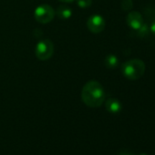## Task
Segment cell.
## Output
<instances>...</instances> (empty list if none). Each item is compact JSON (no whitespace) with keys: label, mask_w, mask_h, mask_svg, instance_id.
<instances>
[{"label":"cell","mask_w":155,"mask_h":155,"mask_svg":"<svg viewBox=\"0 0 155 155\" xmlns=\"http://www.w3.org/2000/svg\"><path fill=\"white\" fill-rule=\"evenodd\" d=\"M149 31H150V28H148V26L146 25V24H142L141 25V27L137 30V32H138V35L140 37V38H144L145 36H147V34L149 33Z\"/></svg>","instance_id":"obj_10"},{"label":"cell","mask_w":155,"mask_h":155,"mask_svg":"<svg viewBox=\"0 0 155 155\" xmlns=\"http://www.w3.org/2000/svg\"><path fill=\"white\" fill-rule=\"evenodd\" d=\"M119 155H132V154H130V153H128V152H120Z\"/></svg>","instance_id":"obj_15"},{"label":"cell","mask_w":155,"mask_h":155,"mask_svg":"<svg viewBox=\"0 0 155 155\" xmlns=\"http://www.w3.org/2000/svg\"><path fill=\"white\" fill-rule=\"evenodd\" d=\"M55 10L49 5H40L38 6L34 12V17L36 20L41 24L49 23L55 17Z\"/></svg>","instance_id":"obj_4"},{"label":"cell","mask_w":155,"mask_h":155,"mask_svg":"<svg viewBox=\"0 0 155 155\" xmlns=\"http://www.w3.org/2000/svg\"><path fill=\"white\" fill-rule=\"evenodd\" d=\"M36 56L40 60L49 59L54 53V45L49 39H42L36 46Z\"/></svg>","instance_id":"obj_3"},{"label":"cell","mask_w":155,"mask_h":155,"mask_svg":"<svg viewBox=\"0 0 155 155\" xmlns=\"http://www.w3.org/2000/svg\"><path fill=\"white\" fill-rule=\"evenodd\" d=\"M105 66L108 68H116L119 66V59L115 55H108L105 58Z\"/></svg>","instance_id":"obj_9"},{"label":"cell","mask_w":155,"mask_h":155,"mask_svg":"<svg viewBox=\"0 0 155 155\" xmlns=\"http://www.w3.org/2000/svg\"><path fill=\"white\" fill-rule=\"evenodd\" d=\"M57 16L61 19H68L72 15V10L67 6H59L56 11Z\"/></svg>","instance_id":"obj_8"},{"label":"cell","mask_w":155,"mask_h":155,"mask_svg":"<svg viewBox=\"0 0 155 155\" xmlns=\"http://www.w3.org/2000/svg\"><path fill=\"white\" fill-rule=\"evenodd\" d=\"M59 1H61L63 3H71L72 1H74V0H59Z\"/></svg>","instance_id":"obj_14"},{"label":"cell","mask_w":155,"mask_h":155,"mask_svg":"<svg viewBox=\"0 0 155 155\" xmlns=\"http://www.w3.org/2000/svg\"><path fill=\"white\" fill-rule=\"evenodd\" d=\"M150 31L153 34V35H155V20L150 24Z\"/></svg>","instance_id":"obj_13"},{"label":"cell","mask_w":155,"mask_h":155,"mask_svg":"<svg viewBox=\"0 0 155 155\" xmlns=\"http://www.w3.org/2000/svg\"><path fill=\"white\" fill-rule=\"evenodd\" d=\"M87 27L92 33H101L105 28V19L101 15H92L87 20Z\"/></svg>","instance_id":"obj_5"},{"label":"cell","mask_w":155,"mask_h":155,"mask_svg":"<svg viewBox=\"0 0 155 155\" xmlns=\"http://www.w3.org/2000/svg\"><path fill=\"white\" fill-rule=\"evenodd\" d=\"M121 8L123 10H130L133 8V3L131 0H122Z\"/></svg>","instance_id":"obj_12"},{"label":"cell","mask_w":155,"mask_h":155,"mask_svg":"<svg viewBox=\"0 0 155 155\" xmlns=\"http://www.w3.org/2000/svg\"><path fill=\"white\" fill-rule=\"evenodd\" d=\"M82 101L91 108H99L105 101V91L102 85L97 81L87 82L81 91Z\"/></svg>","instance_id":"obj_1"},{"label":"cell","mask_w":155,"mask_h":155,"mask_svg":"<svg viewBox=\"0 0 155 155\" xmlns=\"http://www.w3.org/2000/svg\"><path fill=\"white\" fill-rule=\"evenodd\" d=\"M139 155H148V154H146V153H140V154H139Z\"/></svg>","instance_id":"obj_16"},{"label":"cell","mask_w":155,"mask_h":155,"mask_svg":"<svg viewBox=\"0 0 155 155\" xmlns=\"http://www.w3.org/2000/svg\"><path fill=\"white\" fill-rule=\"evenodd\" d=\"M121 72L130 81H137L145 72V63L139 58H132L124 62L121 66Z\"/></svg>","instance_id":"obj_2"},{"label":"cell","mask_w":155,"mask_h":155,"mask_svg":"<svg viewBox=\"0 0 155 155\" xmlns=\"http://www.w3.org/2000/svg\"><path fill=\"white\" fill-rule=\"evenodd\" d=\"M105 107H106V110L110 113H112V114L119 113L122 109V105H121L120 101L117 99H114V98L108 99L106 103H105Z\"/></svg>","instance_id":"obj_7"},{"label":"cell","mask_w":155,"mask_h":155,"mask_svg":"<svg viewBox=\"0 0 155 155\" xmlns=\"http://www.w3.org/2000/svg\"><path fill=\"white\" fill-rule=\"evenodd\" d=\"M77 5L81 8H90L92 4V0H76Z\"/></svg>","instance_id":"obj_11"},{"label":"cell","mask_w":155,"mask_h":155,"mask_svg":"<svg viewBox=\"0 0 155 155\" xmlns=\"http://www.w3.org/2000/svg\"><path fill=\"white\" fill-rule=\"evenodd\" d=\"M126 23L127 25L133 30H138L143 22V18L141 14L138 11H131L127 15L126 18Z\"/></svg>","instance_id":"obj_6"}]
</instances>
